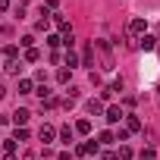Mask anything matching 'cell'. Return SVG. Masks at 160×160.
Here are the masks:
<instances>
[{
	"instance_id": "obj_29",
	"label": "cell",
	"mask_w": 160,
	"mask_h": 160,
	"mask_svg": "<svg viewBox=\"0 0 160 160\" xmlns=\"http://www.w3.org/2000/svg\"><path fill=\"white\" fill-rule=\"evenodd\" d=\"M10 7V0H0V10H7Z\"/></svg>"
},
{
	"instance_id": "obj_27",
	"label": "cell",
	"mask_w": 160,
	"mask_h": 160,
	"mask_svg": "<svg viewBox=\"0 0 160 160\" xmlns=\"http://www.w3.org/2000/svg\"><path fill=\"white\" fill-rule=\"evenodd\" d=\"M22 160H35V151H25V154H22Z\"/></svg>"
},
{
	"instance_id": "obj_6",
	"label": "cell",
	"mask_w": 160,
	"mask_h": 160,
	"mask_svg": "<svg viewBox=\"0 0 160 160\" xmlns=\"http://www.w3.org/2000/svg\"><path fill=\"white\" fill-rule=\"evenodd\" d=\"M138 47L151 53V50H157V38H154V35H141V38H138Z\"/></svg>"
},
{
	"instance_id": "obj_26",
	"label": "cell",
	"mask_w": 160,
	"mask_h": 160,
	"mask_svg": "<svg viewBox=\"0 0 160 160\" xmlns=\"http://www.w3.org/2000/svg\"><path fill=\"white\" fill-rule=\"evenodd\" d=\"M104 160H116V154L113 151H104Z\"/></svg>"
},
{
	"instance_id": "obj_13",
	"label": "cell",
	"mask_w": 160,
	"mask_h": 160,
	"mask_svg": "<svg viewBox=\"0 0 160 160\" xmlns=\"http://www.w3.org/2000/svg\"><path fill=\"white\" fill-rule=\"evenodd\" d=\"M63 63H66V66H69V72H72V69L78 66V53H75V50H66V57H63Z\"/></svg>"
},
{
	"instance_id": "obj_11",
	"label": "cell",
	"mask_w": 160,
	"mask_h": 160,
	"mask_svg": "<svg viewBox=\"0 0 160 160\" xmlns=\"http://www.w3.org/2000/svg\"><path fill=\"white\" fill-rule=\"evenodd\" d=\"M72 129H75L78 135H91V119H78V122H75Z\"/></svg>"
},
{
	"instance_id": "obj_14",
	"label": "cell",
	"mask_w": 160,
	"mask_h": 160,
	"mask_svg": "<svg viewBox=\"0 0 160 160\" xmlns=\"http://www.w3.org/2000/svg\"><path fill=\"white\" fill-rule=\"evenodd\" d=\"M3 69H7L10 75H19V72H22V63H19V60H7V66H3Z\"/></svg>"
},
{
	"instance_id": "obj_5",
	"label": "cell",
	"mask_w": 160,
	"mask_h": 160,
	"mask_svg": "<svg viewBox=\"0 0 160 160\" xmlns=\"http://www.w3.org/2000/svg\"><path fill=\"white\" fill-rule=\"evenodd\" d=\"M38 138H41V141H44V144H50V141H53V138H57V129H53V126H47V122H44V126H41V129H38Z\"/></svg>"
},
{
	"instance_id": "obj_30",
	"label": "cell",
	"mask_w": 160,
	"mask_h": 160,
	"mask_svg": "<svg viewBox=\"0 0 160 160\" xmlns=\"http://www.w3.org/2000/svg\"><path fill=\"white\" fill-rule=\"evenodd\" d=\"M3 98H7V88H3V85H0V101H3Z\"/></svg>"
},
{
	"instance_id": "obj_23",
	"label": "cell",
	"mask_w": 160,
	"mask_h": 160,
	"mask_svg": "<svg viewBox=\"0 0 160 160\" xmlns=\"http://www.w3.org/2000/svg\"><path fill=\"white\" fill-rule=\"evenodd\" d=\"M19 44L28 50V47H35V38H32V35H25V38H19Z\"/></svg>"
},
{
	"instance_id": "obj_16",
	"label": "cell",
	"mask_w": 160,
	"mask_h": 160,
	"mask_svg": "<svg viewBox=\"0 0 160 160\" xmlns=\"http://www.w3.org/2000/svg\"><path fill=\"white\" fill-rule=\"evenodd\" d=\"M113 141H116V138H113V132H110V129H104V132L98 135V144H113Z\"/></svg>"
},
{
	"instance_id": "obj_4",
	"label": "cell",
	"mask_w": 160,
	"mask_h": 160,
	"mask_svg": "<svg viewBox=\"0 0 160 160\" xmlns=\"http://www.w3.org/2000/svg\"><path fill=\"white\" fill-rule=\"evenodd\" d=\"M104 116H107V122H110V126H116V122H119L126 113H122L119 107H104Z\"/></svg>"
},
{
	"instance_id": "obj_24",
	"label": "cell",
	"mask_w": 160,
	"mask_h": 160,
	"mask_svg": "<svg viewBox=\"0 0 160 160\" xmlns=\"http://www.w3.org/2000/svg\"><path fill=\"white\" fill-rule=\"evenodd\" d=\"M47 44H50V47H53V50H57V47H60V44H63V41H60V35H47Z\"/></svg>"
},
{
	"instance_id": "obj_19",
	"label": "cell",
	"mask_w": 160,
	"mask_h": 160,
	"mask_svg": "<svg viewBox=\"0 0 160 160\" xmlns=\"http://www.w3.org/2000/svg\"><path fill=\"white\" fill-rule=\"evenodd\" d=\"M41 107H44V110H53V107H60V98H53V94H50V98H44V101H41Z\"/></svg>"
},
{
	"instance_id": "obj_7",
	"label": "cell",
	"mask_w": 160,
	"mask_h": 160,
	"mask_svg": "<svg viewBox=\"0 0 160 160\" xmlns=\"http://www.w3.org/2000/svg\"><path fill=\"white\" fill-rule=\"evenodd\" d=\"M82 63H85V66H91V63H94V44H91V41L82 47Z\"/></svg>"
},
{
	"instance_id": "obj_12",
	"label": "cell",
	"mask_w": 160,
	"mask_h": 160,
	"mask_svg": "<svg viewBox=\"0 0 160 160\" xmlns=\"http://www.w3.org/2000/svg\"><path fill=\"white\" fill-rule=\"evenodd\" d=\"M19 94H35V82L32 78H19Z\"/></svg>"
},
{
	"instance_id": "obj_22",
	"label": "cell",
	"mask_w": 160,
	"mask_h": 160,
	"mask_svg": "<svg viewBox=\"0 0 160 160\" xmlns=\"http://www.w3.org/2000/svg\"><path fill=\"white\" fill-rule=\"evenodd\" d=\"M35 28H38V32H47V28H50V16H44V19H38V25H35Z\"/></svg>"
},
{
	"instance_id": "obj_28",
	"label": "cell",
	"mask_w": 160,
	"mask_h": 160,
	"mask_svg": "<svg viewBox=\"0 0 160 160\" xmlns=\"http://www.w3.org/2000/svg\"><path fill=\"white\" fill-rule=\"evenodd\" d=\"M57 160H72V157H69V154L63 151V154H57Z\"/></svg>"
},
{
	"instance_id": "obj_21",
	"label": "cell",
	"mask_w": 160,
	"mask_h": 160,
	"mask_svg": "<svg viewBox=\"0 0 160 160\" xmlns=\"http://www.w3.org/2000/svg\"><path fill=\"white\" fill-rule=\"evenodd\" d=\"M57 82H60V85L69 82V69H57Z\"/></svg>"
},
{
	"instance_id": "obj_3",
	"label": "cell",
	"mask_w": 160,
	"mask_h": 160,
	"mask_svg": "<svg viewBox=\"0 0 160 160\" xmlns=\"http://www.w3.org/2000/svg\"><path fill=\"white\" fill-rule=\"evenodd\" d=\"M91 154H98V141H82L75 148V157H91Z\"/></svg>"
},
{
	"instance_id": "obj_20",
	"label": "cell",
	"mask_w": 160,
	"mask_h": 160,
	"mask_svg": "<svg viewBox=\"0 0 160 160\" xmlns=\"http://www.w3.org/2000/svg\"><path fill=\"white\" fill-rule=\"evenodd\" d=\"M13 141H28V129L25 126H16V138Z\"/></svg>"
},
{
	"instance_id": "obj_15",
	"label": "cell",
	"mask_w": 160,
	"mask_h": 160,
	"mask_svg": "<svg viewBox=\"0 0 160 160\" xmlns=\"http://www.w3.org/2000/svg\"><path fill=\"white\" fill-rule=\"evenodd\" d=\"M57 135H60V138H63V141L69 144V141H72V135H75V129H72V126H63V129H60Z\"/></svg>"
},
{
	"instance_id": "obj_8",
	"label": "cell",
	"mask_w": 160,
	"mask_h": 160,
	"mask_svg": "<svg viewBox=\"0 0 160 160\" xmlns=\"http://www.w3.org/2000/svg\"><path fill=\"white\" fill-rule=\"evenodd\" d=\"M85 107H88V113H91V116H98V113H104V101H101V98H91V101H88Z\"/></svg>"
},
{
	"instance_id": "obj_25",
	"label": "cell",
	"mask_w": 160,
	"mask_h": 160,
	"mask_svg": "<svg viewBox=\"0 0 160 160\" xmlns=\"http://www.w3.org/2000/svg\"><path fill=\"white\" fill-rule=\"evenodd\" d=\"M119 157H122V160H132V148L122 144V148H119Z\"/></svg>"
},
{
	"instance_id": "obj_1",
	"label": "cell",
	"mask_w": 160,
	"mask_h": 160,
	"mask_svg": "<svg viewBox=\"0 0 160 160\" xmlns=\"http://www.w3.org/2000/svg\"><path fill=\"white\" fill-rule=\"evenodd\" d=\"M91 44H94V53H101V69H104V72H113V66H116V63H113L110 44H107V41H91Z\"/></svg>"
},
{
	"instance_id": "obj_17",
	"label": "cell",
	"mask_w": 160,
	"mask_h": 160,
	"mask_svg": "<svg viewBox=\"0 0 160 160\" xmlns=\"http://www.w3.org/2000/svg\"><path fill=\"white\" fill-rule=\"evenodd\" d=\"M3 57H7V60H16V57H19V47H16V44H7V47H3Z\"/></svg>"
},
{
	"instance_id": "obj_18",
	"label": "cell",
	"mask_w": 160,
	"mask_h": 160,
	"mask_svg": "<svg viewBox=\"0 0 160 160\" xmlns=\"http://www.w3.org/2000/svg\"><path fill=\"white\" fill-rule=\"evenodd\" d=\"M38 60H41L38 47H28V50H25V63H38Z\"/></svg>"
},
{
	"instance_id": "obj_9",
	"label": "cell",
	"mask_w": 160,
	"mask_h": 160,
	"mask_svg": "<svg viewBox=\"0 0 160 160\" xmlns=\"http://www.w3.org/2000/svg\"><path fill=\"white\" fill-rule=\"evenodd\" d=\"M122 119H126L122 129H129V135H132V132H141V119H138V116H122Z\"/></svg>"
},
{
	"instance_id": "obj_2",
	"label": "cell",
	"mask_w": 160,
	"mask_h": 160,
	"mask_svg": "<svg viewBox=\"0 0 160 160\" xmlns=\"http://www.w3.org/2000/svg\"><path fill=\"white\" fill-rule=\"evenodd\" d=\"M126 35L138 41L141 35H148V22H144L141 16H135V19H129V25H126Z\"/></svg>"
},
{
	"instance_id": "obj_10",
	"label": "cell",
	"mask_w": 160,
	"mask_h": 160,
	"mask_svg": "<svg viewBox=\"0 0 160 160\" xmlns=\"http://www.w3.org/2000/svg\"><path fill=\"white\" fill-rule=\"evenodd\" d=\"M10 119H13V122H16V126H25V122H28V119H32V113H28V110H16V113H13V116H10Z\"/></svg>"
}]
</instances>
